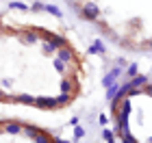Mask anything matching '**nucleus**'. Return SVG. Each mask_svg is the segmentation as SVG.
<instances>
[{"mask_svg": "<svg viewBox=\"0 0 152 143\" xmlns=\"http://www.w3.org/2000/svg\"><path fill=\"white\" fill-rule=\"evenodd\" d=\"M80 17H85L87 22H96V20L100 17V7L96 4V2H85L80 7Z\"/></svg>", "mask_w": 152, "mask_h": 143, "instance_id": "nucleus-1", "label": "nucleus"}, {"mask_svg": "<svg viewBox=\"0 0 152 143\" xmlns=\"http://www.w3.org/2000/svg\"><path fill=\"white\" fill-rule=\"evenodd\" d=\"M61 93H67V95H74L78 93V83H76L74 78H67V76H63L61 78Z\"/></svg>", "mask_w": 152, "mask_h": 143, "instance_id": "nucleus-2", "label": "nucleus"}, {"mask_svg": "<svg viewBox=\"0 0 152 143\" xmlns=\"http://www.w3.org/2000/svg\"><path fill=\"white\" fill-rule=\"evenodd\" d=\"M35 106L37 108H59L57 104V98H48V95H39V98H35Z\"/></svg>", "mask_w": 152, "mask_h": 143, "instance_id": "nucleus-3", "label": "nucleus"}, {"mask_svg": "<svg viewBox=\"0 0 152 143\" xmlns=\"http://www.w3.org/2000/svg\"><path fill=\"white\" fill-rule=\"evenodd\" d=\"M57 59H61L67 65L70 61H76V54H74V50L70 46H65V48H61V50H57Z\"/></svg>", "mask_w": 152, "mask_h": 143, "instance_id": "nucleus-4", "label": "nucleus"}, {"mask_svg": "<svg viewBox=\"0 0 152 143\" xmlns=\"http://www.w3.org/2000/svg\"><path fill=\"white\" fill-rule=\"evenodd\" d=\"M130 89H143V87L148 85V76H143V74H137L135 78H130Z\"/></svg>", "mask_w": 152, "mask_h": 143, "instance_id": "nucleus-5", "label": "nucleus"}, {"mask_svg": "<svg viewBox=\"0 0 152 143\" xmlns=\"http://www.w3.org/2000/svg\"><path fill=\"white\" fill-rule=\"evenodd\" d=\"M120 74H122V70H120V67H113V70L109 72L104 78H102V85H104V87H111V85L115 83V80H117V76H120Z\"/></svg>", "mask_w": 152, "mask_h": 143, "instance_id": "nucleus-6", "label": "nucleus"}, {"mask_svg": "<svg viewBox=\"0 0 152 143\" xmlns=\"http://www.w3.org/2000/svg\"><path fill=\"white\" fill-rule=\"evenodd\" d=\"M4 132H9V134L22 132V124H18V121H7V124H4Z\"/></svg>", "mask_w": 152, "mask_h": 143, "instance_id": "nucleus-7", "label": "nucleus"}, {"mask_svg": "<svg viewBox=\"0 0 152 143\" xmlns=\"http://www.w3.org/2000/svg\"><path fill=\"white\" fill-rule=\"evenodd\" d=\"M22 37H24V41H26V44H37L39 33H37V30H24V33H22Z\"/></svg>", "mask_w": 152, "mask_h": 143, "instance_id": "nucleus-8", "label": "nucleus"}, {"mask_svg": "<svg viewBox=\"0 0 152 143\" xmlns=\"http://www.w3.org/2000/svg\"><path fill=\"white\" fill-rule=\"evenodd\" d=\"M13 100H15V102H22V104H35V98L28 95V93H18Z\"/></svg>", "mask_w": 152, "mask_h": 143, "instance_id": "nucleus-9", "label": "nucleus"}, {"mask_svg": "<svg viewBox=\"0 0 152 143\" xmlns=\"http://www.w3.org/2000/svg\"><path fill=\"white\" fill-rule=\"evenodd\" d=\"M50 44L57 48V50H61V48H65V46H67V41H65V39L61 37V35H52V37H50Z\"/></svg>", "mask_w": 152, "mask_h": 143, "instance_id": "nucleus-10", "label": "nucleus"}, {"mask_svg": "<svg viewBox=\"0 0 152 143\" xmlns=\"http://www.w3.org/2000/svg\"><path fill=\"white\" fill-rule=\"evenodd\" d=\"M22 132H24L28 139H35L41 130H39V128H35V126H22Z\"/></svg>", "mask_w": 152, "mask_h": 143, "instance_id": "nucleus-11", "label": "nucleus"}, {"mask_svg": "<svg viewBox=\"0 0 152 143\" xmlns=\"http://www.w3.org/2000/svg\"><path fill=\"white\" fill-rule=\"evenodd\" d=\"M120 87H122V85H117V83H113L111 87H107V100H109V102L115 98V93L120 91Z\"/></svg>", "mask_w": 152, "mask_h": 143, "instance_id": "nucleus-12", "label": "nucleus"}, {"mask_svg": "<svg viewBox=\"0 0 152 143\" xmlns=\"http://www.w3.org/2000/svg\"><path fill=\"white\" fill-rule=\"evenodd\" d=\"M70 100H72V95H67V93H59V95H57V104H59V108H61V106H65V104H70Z\"/></svg>", "mask_w": 152, "mask_h": 143, "instance_id": "nucleus-13", "label": "nucleus"}, {"mask_svg": "<svg viewBox=\"0 0 152 143\" xmlns=\"http://www.w3.org/2000/svg\"><path fill=\"white\" fill-rule=\"evenodd\" d=\"M33 141H35V143H52V137H50L48 132H39Z\"/></svg>", "mask_w": 152, "mask_h": 143, "instance_id": "nucleus-14", "label": "nucleus"}, {"mask_svg": "<svg viewBox=\"0 0 152 143\" xmlns=\"http://www.w3.org/2000/svg\"><path fill=\"white\" fill-rule=\"evenodd\" d=\"M44 11L52 13L54 17H61V15H63V13H61V11H59V9H57V7H54V4H44Z\"/></svg>", "mask_w": 152, "mask_h": 143, "instance_id": "nucleus-15", "label": "nucleus"}, {"mask_svg": "<svg viewBox=\"0 0 152 143\" xmlns=\"http://www.w3.org/2000/svg\"><path fill=\"white\" fill-rule=\"evenodd\" d=\"M52 65H54V70H57L59 74H65V67H67V65H65L61 59H54V61H52Z\"/></svg>", "mask_w": 152, "mask_h": 143, "instance_id": "nucleus-16", "label": "nucleus"}, {"mask_svg": "<svg viewBox=\"0 0 152 143\" xmlns=\"http://www.w3.org/2000/svg\"><path fill=\"white\" fill-rule=\"evenodd\" d=\"M41 50H44V54H57V48H54L50 41H44V46H41Z\"/></svg>", "mask_w": 152, "mask_h": 143, "instance_id": "nucleus-17", "label": "nucleus"}, {"mask_svg": "<svg viewBox=\"0 0 152 143\" xmlns=\"http://www.w3.org/2000/svg\"><path fill=\"white\" fill-rule=\"evenodd\" d=\"M9 7H11V9H18V11H28V4L20 2V0H15V2H11Z\"/></svg>", "mask_w": 152, "mask_h": 143, "instance_id": "nucleus-18", "label": "nucleus"}, {"mask_svg": "<svg viewBox=\"0 0 152 143\" xmlns=\"http://www.w3.org/2000/svg\"><path fill=\"white\" fill-rule=\"evenodd\" d=\"M91 48H94V50H96V54H98V52L102 54V52H104V50H107V48H104V44H102V39H96V41H94V46H91Z\"/></svg>", "mask_w": 152, "mask_h": 143, "instance_id": "nucleus-19", "label": "nucleus"}, {"mask_svg": "<svg viewBox=\"0 0 152 143\" xmlns=\"http://www.w3.org/2000/svg\"><path fill=\"white\" fill-rule=\"evenodd\" d=\"M137 70H139V67H137V63H130V65L126 67V74H128L130 78H135V76H137Z\"/></svg>", "mask_w": 152, "mask_h": 143, "instance_id": "nucleus-20", "label": "nucleus"}, {"mask_svg": "<svg viewBox=\"0 0 152 143\" xmlns=\"http://www.w3.org/2000/svg\"><path fill=\"white\" fill-rule=\"evenodd\" d=\"M83 134H85V128L83 126H74V139H80Z\"/></svg>", "mask_w": 152, "mask_h": 143, "instance_id": "nucleus-21", "label": "nucleus"}, {"mask_svg": "<svg viewBox=\"0 0 152 143\" xmlns=\"http://www.w3.org/2000/svg\"><path fill=\"white\" fill-rule=\"evenodd\" d=\"M122 141H124V143H137V139H135V137H133V134H130V132L122 134Z\"/></svg>", "mask_w": 152, "mask_h": 143, "instance_id": "nucleus-22", "label": "nucleus"}, {"mask_svg": "<svg viewBox=\"0 0 152 143\" xmlns=\"http://www.w3.org/2000/svg\"><path fill=\"white\" fill-rule=\"evenodd\" d=\"M102 137H104L109 143H115V137H113V132H111V130H104V132H102Z\"/></svg>", "mask_w": 152, "mask_h": 143, "instance_id": "nucleus-23", "label": "nucleus"}, {"mask_svg": "<svg viewBox=\"0 0 152 143\" xmlns=\"http://www.w3.org/2000/svg\"><path fill=\"white\" fill-rule=\"evenodd\" d=\"M33 11H44V4H41V2H35V4H33Z\"/></svg>", "mask_w": 152, "mask_h": 143, "instance_id": "nucleus-24", "label": "nucleus"}, {"mask_svg": "<svg viewBox=\"0 0 152 143\" xmlns=\"http://www.w3.org/2000/svg\"><path fill=\"white\" fill-rule=\"evenodd\" d=\"M98 121H100V124H102V126H104V124H107V121H109V117H107V115H100V117H98Z\"/></svg>", "mask_w": 152, "mask_h": 143, "instance_id": "nucleus-25", "label": "nucleus"}, {"mask_svg": "<svg viewBox=\"0 0 152 143\" xmlns=\"http://www.w3.org/2000/svg\"><path fill=\"white\" fill-rule=\"evenodd\" d=\"M143 48H148V50H152V41H148V44H143Z\"/></svg>", "mask_w": 152, "mask_h": 143, "instance_id": "nucleus-26", "label": "nucleus"}, {"mask_svg": "<svg viewBox=\"0 0 152 143\" xmlns=\"http://www.w3.org/2000/svg\"><path fill=\"white\" fill-rule=\"evenodd\" d=\"M63 143H65V141H63Z\"/></svg>", "mask_w": 152, "mask_h": 143, "instance_id": "nucleus-27", "label": "nucleus"}]
</instances>
